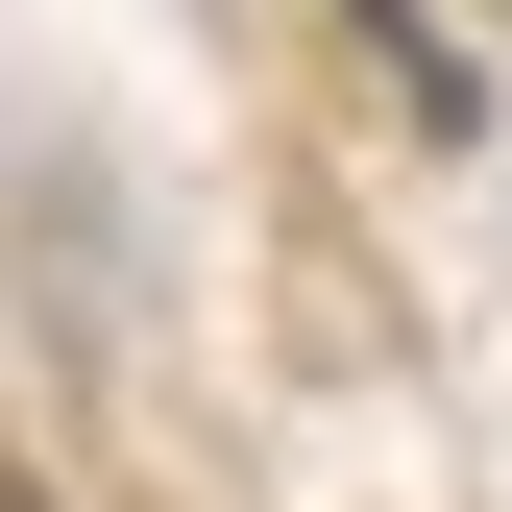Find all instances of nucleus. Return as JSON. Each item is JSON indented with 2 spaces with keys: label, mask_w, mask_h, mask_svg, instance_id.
I'll return each instance as SVG.
<instances>
[{
  "label": "nucleus",
  "mask_w": 512,
  "mask_h": 512,
  "mask_svg": "<svg viewBox=\"0 0 512 512\" xmlns=\"http://www.w3.org/2000/svg\"><path fill=\"white\" fill-rule=\"evenodd\" d=\"M0 512H25V488H0Z\"/></svg>",
  "instance_id": "obj_1"
}]
</instances>
